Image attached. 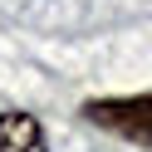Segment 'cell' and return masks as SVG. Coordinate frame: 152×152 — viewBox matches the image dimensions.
I'll return each mask as SVG.
<instances>
[{
    "label": "cell",
    "mask_w": 152,
    "mask_h": 152,
    "mask_svg": "<svg viewBox=\"0 0 152 152\" xmlns=\"http://www.w3.org/2000/svg\"><path fill=\"white\" fill-rule=\"evenodd\" d=\"M0 152H44V128L34 113H0Z\"/></svg>",
    "instance_id": "7a4b0ae2"
},
{
    "label": "cell",
    "mask_w": 152,
    "mask_h": 152,
    "mask_svg": "<svg viewBox=\"0 0 152 152\" xmlns=\"http://www.w3.org/2000/svg\"><path fill=\"white\" fill-rule=\"evenodd\" d=\"M83 118L103 132H118L128 142L152 147V93H132V98H93L83 103Z\"/></svg>",
    "instance_id": "6da1fadb"
}]
</instances>
